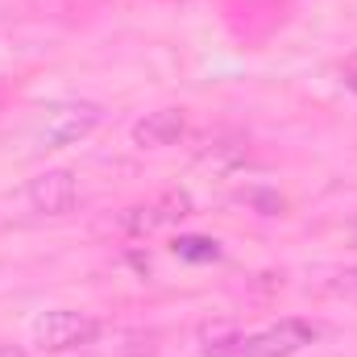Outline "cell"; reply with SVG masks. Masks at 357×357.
<instances>
[{
	"label": "cell",
	"mask_w": 357,
	"mask_h": 357,
	"mask_svg": "<svg viewBox=\"0 0 357 357\" xmlns=\"http://www.w3.org/2000/svg\"><path fill=\"white\" fill-rule=\"evenodd\" d=\"M175 254L178 258H187V262H212V258L220 254V245H216L212 237H178Z\"/></svg>",
	"instance_id": "7"
},
{
	"label": "cell",
	"mask_w": 357,
	"mask_h": 357,
	"mask_svg": "<svg viewBox=\"0 0 357 357\" xmlns=\"http://www.w3.org/2000/svg\"><path fill=\"white\" fill-rule=\"evenodd\" d=\"M316 324L307 320H278L262 333H237V328H216L204 333V354L208 357H295L316 341Z\"/></svg>",
	"instance_id": "1"
},
{
	"label": "cell",
	"mask_w": 357,
	"mask_h": 357,
	"mask_svg": "<svg viewBox=\"0 0 357 357\" xmlns=\"http://www.w3.org/2000/svg\"><path fill=\"white\" fill-rule=\"evenodd\" d=\"M0 357H21V349H8V345H0Z\"/></svg>",
	"instance_id": "8"
},
{
	"label": "cell",
	"mask_w": 357,
	"mask_h": 357,
	"mask_svg": "<svg viewBox=\"0 0 357 357\" xmlns=\"http://www.w3.org/2000/svg\"><path fill=\"white\" fill-rule=\"evenodd\" d=\"M175 216H187V195H162L158 204H146V208H133L121 225L129 233H154L158 225H171Z\"/></svg>",
	"instance_id": "6"
},
{
	"label": "cell",
	"mask_w": 357,
	"mask_h": 357,
	"mask_svg": "<svg viewBox=\"0 0 357 357\" xmlns=\"http://www.w3.org/2000/svg\"><path fill=\"white\" fill-rule=\"evenodd\" d=\"M100 337V324L91 320L88 312H75V307H54L46 316L33 320V345L42 349H79V345H91Z\"/></svg>",
	"instance_id": "2"
},
{
	"label": "cell",
	"mask_w": 357,
	"mask_h": 357,
	"mask_svg": "<svg viewBox=\"0 0 357 357\" xmlns=\"http://www.w3.org/2000/svg\"><path fill=\"white\" fill-rule=\"evenodd\" d=\"M96 125H100V108H96V104H67V108H59V112L50 116L46 142H50V146L79 142V137H88Z\"/></svg>",
	"instance_id": "5"
},
{
	"label": "cell",
	"mask_w": 357,
	"mask_h": 357,
	"mask_svg": "<svg viewBox=\"0 0 357 357\" xmlns=\"http://www.w3.org/2000/svg\"><path fill=\"white\" fill-rule=\"evenodd\" d=\"M187 129V112L183 108H158V112H146L137 125H133V146L142 150H167L175 146Z\"/></svg>",
	"instance_id": "4"
},
{
	"label": "cell",
	"mask_w": 357,
	"mask_h": 357,
	"mask_svg": "<svg viewBox=\"0 0 357 357\" xmlns=\"http://www.w3.org/2000/svg\"><path fill=\"white\" fill-rule=\"evenodd\" d=\"M29 204L42 216H67L79 204V183L71 171H42L38 178H29Z\"/></svg>",
	"instance_id": "3"
}]
</instances>
